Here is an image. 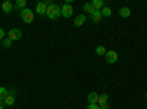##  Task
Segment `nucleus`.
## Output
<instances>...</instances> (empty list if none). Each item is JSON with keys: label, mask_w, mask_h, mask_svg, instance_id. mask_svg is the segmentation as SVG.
Wrapping results in <instances>:
<instances>
[{"label": "nucleus", "mask_w": 147, "mask_h": 109, "mask_svg": "<svg viewBox=\"0 0 147 109\" xmlns=\"http://www.w3.org/2000/svg\"><path fill=\"white\" fill-rule=\"evenodd\" d=\"M19 16H21V19L25 22V24H31V22L34 21V12H32L31 9L25 7L24 10L19 12Z\"/></svg>", "instance_id": "f257e3e1"}, {"label": "nucleus", "mask_w": 147, "mask_h": 109, "mask_svg": "<svg viewBox=\"0 0 147 109\" xmlns=\"http://www.w3.org/2000/svg\"><path fill=\"white\" fill-rule=\"evenodd\" d=\"M46 15H47L49 19H57V18L60 16V6H57V5H52L50 7H47Z\"/></svg>", "instance_id": "f03ea898"}, {"label": "nucleus", "mask_w": 147, "mask_h": 109, "mask_svg": "<svg viewBox=\"0 0 147 109\" xmlns=\"http://www.w3.org/2000/svg\"><path fill=\"white\" fill-rule=\"evenodd\" d=\"M21 37H22V32H21V30H18V28H10L9 32H7V39H10L12 41L21 40Z\"/></svg>", "instance_id": "7ed1b4c3"}, {"label": "nucleus", "mask_w": 147, "mask_h": 109, "mask_svg": "<svg viewBox=\"0 0 147 109\" xmlns=\"http://www.w3.org/2000/svg\"><path fill=\"white\" fill-rule=\"evenodd\" d=\"M72 14H74V9H72V6H71V5L65 3L62 7H60V15H62L63 18H71V16H72Z\"/></svg>", "instance_id": "20e7f679"}, {"label": "nucleus", "mask_w": 147, "mask_h": 109, "mask_svg": "<svg viewBox=\"0 0 147 109\" xmlns=\"http://www.w3.org/2000/svg\"><path fill=\"white\" fill-rule=\"evenodd\" d=\"M105 58H106V62L107 64H115L116 60H118V53L115 50H109V52H106Z\"/></svg>", "instance_id": "39448f33"}, {"label": "nucleus", "mask_w": 147, "mask_h": 109, "mask_svg": "<svg viewBox=\"0 0 147 109\" xmlns=\"http://www.w3.org/2000/svg\"><path fill=\"white\" fill-rule=\"evenodd\" d=\"M13 7H15V5L12 3V2H9V0H7V2H3V3H2V10L5 12V14H10V12L13 10Z\"/></svg>", "instance_id": "423d86ee"}, {"label": "nucleus", "mask_w": 147, "mask_h": 109, "mask_svg": "<svg viewBox=\"0 0 147 109\" xmlns=\"http://www.w3.org/2000/svg\"><path fill=\"white\" fill-rule=\"evenodd\" d=\"M35 12H37L38 15H46V12H47V6L44 5V2L37 3V6H35Z\"/></svg>", "instance_id": "0eeeda50"}, {"label": "nucleus", "mask_w": 147, "mask_h": 109, "mask_svg": "<svg viewBox=\"0 0 147 109\" xmlns=\"http://www.w3.org/2000/svg\"><path fill=\"white\" fill-rule=\"evenodd\" d=\"M91 16V21L94 22V24H100L102 22V19H103V16H102V12L100 10H96L93 15H90Z\"/></svg>", "instance_id": "6e6552de"}, {"label": "nucleus", "mask_w": 147, "mask_h": 109, "mask_svg": "<svg viewBox=\"0 0 147 109\" xmlns=\"http://www.w3.org/2000/svg\"><path fill=\"white\" fill-rule=\"evenodd\" d=\"M87 100H88V103H90V105H94V103H97V100H99V94H97L96 91H91V93H88V96H87Z\"/></svg>", "instance_id": "1a4fd4ad"}, {"label": "nucleus", "mask_w": 147, "mask_h": 109, "mask_svg": "<svg viewBox=\"0 0 147 109\" xmlns=\"http://www.w3.org/2000/svg\"><path fill=\"white\" fill-rule=\"evenodd\" d=\"M85 19H87V18H85L84 14L78 15V16L75 18V21H74V25H75V27H81V25H84V24H85Z\"/></svg>", "instance_id": "9d476101"}, {"label": "nucleus", "mask_w": 147, "mask_h": 109, "mask_svg": "<svg viewBox=\"0 0 147 109\" xmlns=\"http://www.w3.org/2000/svg\"><path fill=\"white\" fill-rule=\"evenodd\" d=\"M129 15H131V9H129V7L125 6V7H121V9H119V16H121V18H128Z\"/></svg>", "instance_id": "9b49d317"}, {"label": "nucleus", "mask_w": 147, "mask_h": 109, "mask_svg": "<svg viewBox=\"0 0 147 109\" xmlns=\"http://www.w3.org/2000/svg\"><path fill=\"white\" fill-rule=\"evenodd\" d=\"M91 5H93V7L96 10H102L105 7V2H103V0H93Z\"/></svg>", "instance_id": "f8f14e48"}, {"label": "nucleus", "mask_w": 147, "mask_h": 109, "mask_svg": "<svg viewBox=\"0 0 147 109\" xmlns=\"http://www.w3.org/2000/svg\"><path fill=\"white\" fill-rule=\"evenodd\" d=\"M25 6H27V2H25V0H16V2H15V9H18L19 12L25 9Z\"/></svg>", "instance_id": "ddd939ff"}, {"label": "nucleus", "mask_w": 147, "mask_h": 109, "mask_svg": "<svg viewBox=\"0 0 147 109\" xmlns=\"http://www.w3.org/2000/svg\"><path fill=\"white\" fill-rule=\"evenodd\" d=\"M13 103H15V96L13 94H7L5 97V105L6 106H12Z\"/></svg>", "instance_id": "4468645a"}, {"label": "nucleus", "mask_w": 147, "mask_h": 109, "mask_svg": "<svg viewBox=\"0 0 147 109\" xmlns=\"http://www.w3.org/2000/svg\"><path fill=\"white\" fill-rule=\"evenodd\" d=\"M107 100H109V96L107 94H99V100H97V105H105V103H107Z\"/></svg>", "instance_id": "2eb2a0df"}, {"label": "nucleus", "mask_w": 147, "mask_h": 109, "mask_svg": "<svg viewBox=\"0 0 147 109\" xmlns=\"http://www.w3.org/2000/svg\"><path fill=\"white\" fill-rule=\"evenodd\" d=\"M84 10L87 12V14H90V15H93L94 12H96V9L93 7V5H91V3H85V5H84Z\"/></svg>", "instance_id": "dca6fc26"}, {"label": "nucleus", "mask_w": 147, "mask_h": 109, "mask_svg": "<svg viewBox=\"0 0 147 109\" xmlns=\"http://www.w3.org/2000/svg\"><path fill=\"white\" fill-rule=\"evenodd\" d=\"M100 12H102V16L103 18H109L110 15H112V10H110V7H107V6H105Z\"/></svg>", "instance_id": "f3484780"}, {"label": "nucleus", "mask_w": 147, "mask_h": 109, "mask_svg": "<svg viewBox=\"0 0 147 109\" xmlns=\"http://www.w3.org/2000/svg\"><path fill=\"white\" fill-rule=\"evenodd\" d=\"M106 52H107V50H106V47H105V46H97L96 53L99 55V56H105V55H106Z\"/></svg>", "instance_id": "a211bd4d"}, {"label": "nucleus", "mask_w": 147, "mask_h": 109, "mask_svg": "<svg viewBox=\"0 0 147 109\" xmlns=\"http://www.w3.org/2000/svg\"><path fill=\"white\" fill-rule=\"evenodd\" d=\"M7 94H9V91L6 87H0V99H5Z\"/></svg>", "instance_id": "6ab92c4d"}, {"label": "nucleus", "mask_w": 147, "mask_h": 109, "mask_svg": "<svg viewBox=\"0 0 147 109\" xmlns=\"http://www.w3.org/2000/svg\"><path fill=\"white\" fill-rule=\"evenodd\" d=\"M12 43H13V41H12L10 39H7V37L3 40V46H5V47H10V46H12Z\"/></svg>", "instance_id": "aec40b11"}, {"label": "nucleus", "mask_w": 147, "mask_h": 109, "mask_svg": "<svg viewBox=\"0 0 147 109\" xmlns=\"http://www.w3.org/2000/svg\"><path fill=\"white\" fill-rule=\"evenodd\" d=\"M5 35H6V32H5V30L2 28V27H0V40H5L6 37H5Z\"/></svg>", "instance_id": "412c9836"}, {"label": "nucleus", "mask_w": 147, "mask_h": 109, "mask_svg": "<svg viewBox=\"0 0 147 109\" xmlns=\"http://www.w3.org/2000/svg\"><path fill=\"white\" fill-rule=\"evenodd\" d=\"M87 109H100V106L97 105V103H94V105H88Z\"/></svg>", "instance_id": "4be33fe9"}, {"label": "nucleus", "mask_w": 147, "mask_h": 109, "mask_svg": "<svg viewBox=\"0 0 147 109\" xmlns=\"http://www.w3.org/2000/svg\"><path fill=\"white\" fill-rule=\"evenodd\" d=\"M44 5H46L47 7H50V6H52L53 3H52V0H46V2H44Z\"/></svg>", "instance_id": "5701e85b"}, {"label": "nucleus", "mask_w": 147, "mask_h": 109, "mask_svg": "<svg viewBox=\"0 0 147 109\" xmlns=\"http://www.w3.org/2000/svg\"><path fill=\"white\" fill-rule=\"evenodd\" d=\"M100 109H109V103H105V105H100Z\"/></svg>", "instance_id": "b1692460"}, {"label": "nucleus", "mask_w": 147, "mask_h": 109, "mask_svg": "<svg viewBox=\"0 0 147 109\" xmlns=\"http://www.w3.org/2000/svg\"><path fill=\"white\" fill-rule=\"evenodd\" d=\"M0 109H3V106H0Z\"/></svg>", "instance_id": "393cba45"}, {"label": "nucleus", "mask_w": 147, "mask_h": 109, "mask_svg": "<svg viewBox=\"0 0 147 109\" xmlns=\"http://www.w3.org/2000/svg\"><path fill=\"white\" fill-rule=\"evenodd\" d=\"M146 99H147V93H146Z\"/></svg>", "instance_id": "a878e982"}]
</instances>
